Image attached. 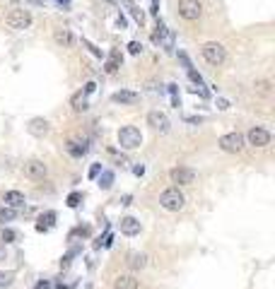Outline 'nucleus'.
Returning a JSON list of instances; mask_svg holds the SVG:
<instances>
[{"label": "nucleus", "mask_w": 275, "mask_h": 289, "mask_svg": "<svg viewBox=\"0 0 275 289\" xmlns=\"http://www.w3.org/2000/svg\"><path fill=\"white\" fill-rule=\"evenodd\" d=\"M46 174H49V166L41 159H29L24 164V176L32 178V181H44Z\"/></svg>", "instance_id": "nucleus-7"}, {"label": "nucleus", "mask_w": 275, "mask_h": 289, "mask_svg": "<svg viewBox=\"0 0 275 289\" xmlns=\"http://www.w3.org/2000/svg\"><path fill=\"white\" fill-rule=\"evenodd\" d=\"M29 133H32L34 138H44L49 133V121L46 118H32L29 121Z\"/></svg>", "instance_id": "nucleus-12"}, {"label": "nucleus", "mask_w": 275, "mask_h": 289, "mask_svg": "<svg viewBox=\"0 0 275 289\" xmlns=\"http://www.w3.org/2000/svg\"><path fill=\"white\" fill-rule=\"evenodd\" d=\"M217 109H220V111H227V109H229V101H227V99H217Z\"/></svg>", "instance_id": "nucleus-33"}, {"label": "nucleus", "mask_w": 275, "mask_h": 289, "mask_svg": "<svg viewBox=\"0 0 275 289\" xmlns=\"http://www.w3.org/2000/svg\"><path fill=\"white\" fill-rule=\"evenodd\" d=\"M118 61H121V58H118V53L113 51L111 58L106 61V72H116V70H118Z\"/></svg>", "instance_id": "nucleus-25"}, {"label": "nucleus", "mask_w": 275, "mask_h": 289, "mask_svg": "<svg viewBox=\"0 0 275 289\" xmlns=\"http://www.w3.org/2000/svg\"><path fill=\"white\" fill-rule=\"evenodd\" d=\"M220 149L222 152H229V154H237V152H242L244 149V135L242 133H227L220 138Z\"/></svg>", "instance_id": "nucleus-5"}, {"label": "nucleus", "mask_w": 275, "mask_h": 289, "mask_svg": "<svg viewBox=\"0 0 275 289\" xmlns=\"http://www.w3.org/2000/svg\"><path fill=\"white\" fill-rule=\"evenodd\" d=\"M111 99L116 104H135V101H138V94H135V92H128V89H121V92H116Z\"/></svg>", "instance_id": "nucleus-16"}, {"label": "nucleus", "mask_w": 275, "mask_h": 289, "mask_svg": "<svg viewBox=\"0 0 275 289\" xmlns=\"http://www.w3.org/2000/svg\"><path fill=\"white\" fill-rule=\"evenodd\" d=\"M169 178H172V183H177V186H191V183H195L198 174H195L193 169L177 166V169H172V171H169Z\"/></svg>", "instance_id": "nucleus-6"}, {"label": "nucleus", "mask_w": 275, "mask_h": 289, "mask_svg": "<svg viewBox=\"0 0 275 289\" xmlns=\"http://www.w3.org/2000/svg\"><path fill=\"white\" fill-rule=\"evenodd\" d=\"M150 2H152V10H150V12L157 15V12H160V0H150Z\"/></svg>", "instance_id": "nucleus-37"}, {"label": "nucleus", "mask_w": 275, "mask_h": 289, "mask_svg": "<svg viewBox=\"0 0 275 289\" xmlns=\"http://www.w3.org/2000/svg\"><path fill=\"white\" fill-rule=\"evenodd\" d=\"M53 41H56L58 46L70 48L73 46V34H70V29H65V27H58V29L53 32Z\"/></svg>", "instance_id": "nucleus-14"}, {"label": "nucleus", "mask_w": 275, "mask_h": 289, "mask_svg": "<svg viewBox=\"0 0 275 289\" xmlns=\"http://www.w3.org/2000/svg\"><path fill=\"white\" fill-rule=\"evenodd\" d=\"M147 126H152V128L157 130V133H169L172 130V121L167 118V113L162 111H150L147 113Z\"/></svg>", "instance_id": "nucleus-10"}, {"label": "nucleus", "mask_w": 275, "mask_h": 289, "mask_svg": "<svg viewBox=\"0 0 275 289\" xmlns=\"http://www.w3.org/2000/svg\"><path fill=\"white\" fill-rule=\"evenodd\" d=\"M53 2H58L61 10H70V0H53Z\"/></svg>", "instance_id": "nucleus-34"}, {"label": "nucleus", "mask_w": 275, "mask_h": 289, "mask_svg": "<svg viewBox=\"0 0 275 289\" xmlns=\"http://www.w3.org/2000/svg\"><path fill=\"white\" fill-rule=\"evenodd\" d=\"M17 239V234L12 229H2V243H12Z\"/></svg>", "instance_id": "nucleus-28"}, {"label": "nucleus", "mask_w": 275, "mask_h": 289, "mask_svg": "<svg viewBox=\"0 0 275 289\" xmlns=\"http://www.w3.org/2000/svg\"><path fill=\"white\" fill-rule=\"evenodd\" d=\"M118 144L123 147V149H135V147H140L143 144V135H140V130L135 128V126H126V128L118 130Z\"/></svg>", "instance_id": "nucleus-3"}, {"label": "nucleus", "mask_w": 275, "mask_h": 289, "mask_svg": "<svg viewBox=\"0 0 275 289\" xmlns=\"http://www.w3.org/2000/svg\"><path fill=\"white\" fill-rule=\"evenodd\" d=\"M246 140H249L251 147H266V144H271V133L266 128H261V126H254L246 133Z\"/></svg>", "instance_id": "nucleus-9"}, {"label": "nucleus", "mask_w": 275, "mask_h": 289, "mask_svg": "<svg viewBox=\"0 0 275 289\" xmlns=\"http://www.w3.org/2000/svg\"><path fill=\"white\" fill-rule=\"evenodd\" d=\"M94 89H97V84H94V82H87V84H85V94H92Z\"/></svg>", "instance_id": "nucleus-36"}, {"label": "nucleus", "mask_w": 275, "mask_h": 289, "mask_svg": "<svg viewBox=\"0 0 275 289\" xmlns=\"http://www.w3.org/2000/svg\"><path fill=\"white\" fill-rule=\"evenodd\" d=\"M12 280H15V273H0V289L10 287Z\"/></svg>", "instance_id": "nucleus-26"}, {"label": "nucleus", "mask_w": 275, "mask_h": 289, "mask_svg": "<svg viewBox=\"0 0 275 289\" xmlns=\"http://www.w3.org/2000/svg\"><path fill=\"white\" fill-rule=\"evenodd\" d=\"M53 222H56V212H46V215H41V217H39L36 229H39V231H46L49 226H53Z\"/></svg>", "instance_id": "nucleus-19"}, {"label": "nucleus", "mask_w": 275, "mask_h": 289, "mask_svg": "<svg viewBox=\"0 0 275 289\" xmlns=\"http://www.w3.org/2000/svg\"><path fill=\"white\" fill-rule=\"evenodd\" d=\"M99 174H101V164H92V166H90V174H87V176H90V178H97Z\"/></svg>", "instance_id": "nucleus-29"}, {"label": "nucleus", "mask_w": 275, "mask_h": 289, "mask_svg": "<svg viewBox=\"0 0 275 289\" xmlns=\"http://www.w3.org/2000/svg\"><path fill=\"white\" fill-rule=\"evenodd\" d=\"M34 289H51V282L49 280H41V282H36V287Z\"/></svg>", "instance_id": "nucleus-35"}, {"label": "nucleus", "mask_w": 275, "mask_h": 289, "mask_svg": "<svg viewBox=\"0 0 275 289\" xmlns=\"http://www.w3.org/2000/svg\"><path fill=\"white\" fill-rule=\"evenodd\" d=\"M80 193H70V195H68V208H78V205H80Z\"/></svg>", "instance_id": "nucleus-27"}, {"label": "nucleus", "mask_w": 275, "mask_h": 289, "mask_svg": "<svg viewBox=\"0 0 275 289\" xmlns=\"http://www.w3.org/2000/svg\"><path fill=\"white\" fill-rule=\"evenodd\" d=\"M123 2H126V7H128V12H130V15H133V19H135V22H138V24L143 27V24H145V15H143V10H140V7H138V5H135L133 0H123Z\"/></svg>", "instance_id": "nucleus-18"}, {"label": "nucleus", "mask_w": 275, "mask_h": 289, "mask_svg": "<svg viewBox=\"0 0 275 289\" xmlns=\"http://www.w3.org/2000/svg\"><path fill=\"white\" fill-rule=\"evenodd\" d=\"M99 186H101L104 191H109V188H111V186H113V174H111V171H101Z\"/></svg>", "instance_id": "nucleus-23"}, {"label": "nucleus", "mask_w": 275, "mask_h": 289, "mask_svg": "<svg viewBox=\"0 0 275 289\" xmlns=\"http://www.w3.org/2000/svg\"><path fill=\"white\" fill-rule=\"evenodd\" d=\"M200 53H203V58H205V63L208 65H222L227 61V48L222 44H217V41H208V44H203L200 48Z\"/></svg>", "instance_id": "nucleus-2"}, {"label": "nucleus", "mask_w": 275, "mask_h": 289, "mask_svg": "<svg viewBox=\"0 0 275 289\" xmlns=\"http://www.w3.org/2000/svg\"><path fill=\"white\" fill-rule=\"evenodd\" d=\"M15 217H17L15 208H7V205H5V208H0V222H2V224H5V222H12Z\"/></svg>", "instance_id": "nucleus-22"}, {"label": "nucleus", "mask_w": 275, "mask_h": 289, "mask_svg": "<svg viewBox=\"0 0 275 289\" xmlns=\"http://www.w3.org/2000/svg\"><path fill=\"white\" fill-rule=\"evenodd\" d=\"M147 265V258L143 253H130L128 256V268L130 270H143Z\"/></svg>", "instance_id": "nucleus-17"}, {"label": "nucleus", "mask_w": 275, "mask_h": 289, "mask_svg": "<svg viewBox=\"0 0 275 289\" xmlns=\"http://www.w3.org/2000/svg\"><path fill=\"white\" fill-rule=\"evenodd\" d=\"M133 174H135V176H143V174H145V166H143V164H135V166H133Z\"/></svg>", "instance_id": "nucleus-32"}, {"label": "nucleus", "mask_w": 275, "mask_h": 289, "mask_svg": "<svg viewBox=\"0 0 275 289\" xmlns=\"http://www.w3.org/2000/svg\"><path fill=\"white\" fill-rule=\"evenodd\" d=\"M140 51H143V46H140L138 41H130V44H128V53H133V56H138Z\"/></svg>", "instance_id": "nucleus-30"}, {"label": "nucleus", "mask_w": 275, "mask_h": 289, "mask_svg": "<svg viewBox=\"0 0 275 289\" xmlns=\"http://www.w3.org/2000/svg\"><path fill=\"white\" fill-rule=\"evenodd\" d=\"M254 89H256L261 96H268V94H271V82H268V80H259L256 84H254Z\"/></svg>", "instance_id": "nucleus-24"}, {"label": "nucleus", "mask_w": 275, "mask_h": 289, "mask_svg": "<svg viewBox=\"0 0 275 289\" xmlns=\"http://www.w3.org/2000/svg\"><path fill=\"white\" fill-rule=\"evenodd\" d=\"M5 22L10 29H27L32 24V15H29V10H12Z\"/></svg>", "instance_id": "nucleus-8"}, {"label": "nucleus", "mask_w": 275, "mask_h": 289, "mask_svg": "<svg viewBox=\"0 0 275 289\" xmlns=\"http://www.w3.org/2000/svg\"><path fill=\"white\" fill-rule=\"evenodd\" d=\"M121 231H123L126 236H138V234H140V222H138L135 217H123V219H121Z\"/></svg>", "instance_id": "nucleus-13"}, {"label": "nucleus", "mask_w": 275, "mask_h": 289, "mask_svg": "<svg viewBox=\"0 0 275 289\" xmlns=\"http://www.w3.org/2000/svg\"><path fill=\"white\" fill-rule=\"evenodd\" d=\"M2 205H7V208H19V205H24V195L19 191H7L2 195Z\"/></svg>", "instance_id": "nucleus-15"}, {"label": "nucleus", "mask_w": 275, "mask_h": 289, "mask_svg": "<svg viewBox=\"0 0 275 289\" xmlns=\"http://www.w3.org/2000/svg\"><path fill=\"white\" fill-rule=\"evenodd\" d=\"M85 46L90 48V51H92V53H94V56H97V58H101V51H99V48L94 46V44H90V41H85Z\"/></svg>", "instance_id": "nucleus-31"}, {"label": "nucleus", "mask_w": 275, "mask_h": 289, "mask_svg": "<svg viewBox=\"0 0 275 289\" xmlns=\"http://www.w3.org/2000/svg\"><path fill=\"white\" fill-rule=\"evenodd\" d=\"M179 15L183 17L186 22H195L198 17L203 15L200 0H179Z\"/></svg>", "instance_id": "nucleus-4"}, {"label": "nucleus", "mask_w": 275, "mask_h": 289, "mask_svg": "<svg viewBox=\"0 0 275 289\" xmlns=\"http://www.w3.org/2000/svg\"><path fill=\"white\" fill-rule=\"evenodd\" d=\"M113 289H140V282L133 275H118L113 280Z\"/></svg>", "instance_id": "nucleus-11"}, {"label": "nucleus", "mask_w": 275, "mask_h": 289, "mask_svg": "<svg viewBox=\"0 0 275 289\" xmlns=\"http://www.w3.org/2000/svg\"><path fill=\"white\" fill-rule=\"evenodd\" d=\"M109 2H116V0H109Z\"/></svg>", "instance_id": "nucleus-39"}, {"label": "nucleus", "mask_w": 275, "mask_h": 289, "mask_svg": "<svg viewBox=\"0 0 275 289\" xmlns=\"http://www.w3.org/2000/svg\"><path fill=\"white\" fill-rule=\"evenodd\" d=\"M65 147H68V152H70L73 157H82V154L87 152V144H85V143H75V140H70Z\"/></svg>", "instance_id": "nucleus-20"}, {"label": "nucleus", "mask_w": 275, "mask_h": 289, "mask_svg": "<svg viewBox=\"0 0 275 289\" xmlns=\"http://www.w3.org/2000/svg\"><path fill=\"white\" fill-rule=\"evenodd\" d=\"M2 258H5V248H0V260H2Z\"/></svg>", "instance_id": "nucleus-38"}, {"label": "nucleus", "mask_w": 275, "mask_h": 289, "mask_svg": "<svg viewBox=\"0 0 275 289\" xmlns=\"http://www.w3.org/2000/svg\"><path fill=\"white\" fill-rule=\"evenodd\" d=\"M160 205L167 212H179V210H183V205H186V198H183V193L179 191V186H172V188H167L160 195Z\"/></svg>", "instance_id": "nucleus-1"}, {"label": "nucleus", "mask_w": 275, "mask_h": 289, "mask_svg": "<svg viewBox=\"0 0 275 289\" xmlns=\"http://www.w3.org/2000/svg\"><path fill=\"white\" fill-rule=\"evenodd\" d=\"M73 109L75 111H87V94L85 92H78L73 96Z\"/></svg>", "instance_id": "nucleus-21"}]
</instances>
